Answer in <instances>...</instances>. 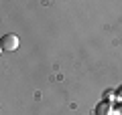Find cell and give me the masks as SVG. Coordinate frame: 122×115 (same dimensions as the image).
<instances>
[{"instance_id":"6da1fadb","label":"cell","mask_w":122,"mask_h":115,"mask_svg":"<svg viewBox=\"0 0 122 115\" xmlns=\"http://www.w3.org/2000/svg\"><path fill=\"white\" fill-rule=\"evenodd\" d=\"M18 44H20V40H18L16 34H4V36L0 38V47H2V51H16Z\"/></svg>"},{"instance_id":"3957f363","label":"cell","mask_w":122,"mask_h":115,"mask_svg":"<svg viewBox=\"0 0 122 115\" xmlns=\"http://www.w3.org/2000/svg\"><path fill=\"white\" fill-rule=\"evenodd\" d=\"M118 115H122V107H120V109H118Z\"/></svg>"},{"instance_id":"277c9868","label":"cell","mask_w":122,"mask_h":115,"mask_svg":"<svg viewBox=\"0 0 122 115\" xmlns=\"http://www.w3.org/2000/svg\"><path fill=\"white\" fill-rule=\"evenodd\" d=\"M120 97H122V91H120Z\"/></svg>"},{"instance_id":"7a4b0ae2","label":"cell","mask_w":122,"mask_h":115,"mask_svg":"<svg viewBox=\"0 0 122 115\" xmlns=\"http://www.w3.org/2000/svg\"><path fill=\"white\" fill-rule=\"evenodd\" d=\"M110 103H100L98 105V115H110Z\"/></svg>"}]
</instances>
